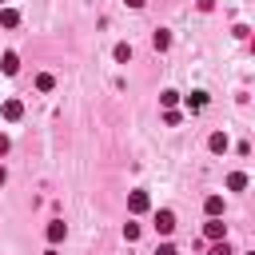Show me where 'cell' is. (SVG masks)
Listing matches in <instances>:
<instances>
[{
    "label": "cell",
    "mask_w": 255,
    "mask_h": 255,
    "mask_svg": "<svg viewBox=\"0 0 255 255\" xmlns=\"http://www.w3.org/2000/svg\"><path fill=\"white\" fill-rule=\"evenodd\" d=\"M155 255H175V247H171V243H163V247H155Z\"/></svg>",
    "instance_id": "16"
},
{
    "label": "cell",
    "mask_w": 255,
    "mask_h": 255,
    "mask_svg": "<svg viewBox=\"0 0 255 255\" xmlns=\"http://www.w3.org/2000/svg\"><path fill=\"white\" fill-rule=\"evenodd\" d=\"M64 235H68V227H64L60 219H52V223H48V239H52V243H60Z\"/></svg>",
    "instance_id": "3"
},
{
    "label": "cell",
    "mask_w": 255,
    "mask_h": 255,
    "mask_svg": "<svg viewBox=\"0 0 255 255\" xmlns=\"http://www.w3.org/2000/svg\"><path fill=\"white\" fill-rule=\"evenodd\" d=\"M0 183H4V167H0Z\"/></svg>",
    "instance_id": "19"
},
{
    "label": "cell",
    "mask_w": 255,
    "mask_h": 255,
    "mask_svg": "<svg viewBox=\"0 0 255 255\" xmlns=\"http://www.w3.org/2000/svg\"><path fill=\"white\" fill-rule=\"evenodd\" d=\"M128 207H131L135 215H139V211H147V191H131V195H128Z\"/></svg>",
    "instance_id": "2"
},
{
    "label": "cell",
    "mask_w": 255,
    "mask_h": 255,
    "mask_svg": "<svg viewBox=\"0 0 255 255\" xmlns=\"http://www.w3.org/2000/svg\"><path fill=\"white\" fill-rule=\"evenodd\" d=\"M203 104H207V96H203V92H191V96H187V108H191V112H199Z\"/></svg>",
    "instance_id": "9"
},
{
    "label": "cell",
    "mask_w": 255,
    "mask_h": 255,
    "mask_svg": "<svg viewBox=\"0 0 255 255\" xmlns=\"http://www.w3.org/2000/svg\"><path fill=\"white\" fill-rule=\"evenodd\" d=\"M116 60H131V48L128 44H116Z\"/></svg>",
    "instance_id": "14"
},
{
    "label": "cell",
    "mask_w": 255,
    "mask_h": 255,
    "mask_svg": "<svg viewBox=\"0 0 255 255\" xmlns=\"http://www.w3.org/2000/svg\"><path fill=\"white\" fill-rule=\"evenodd\" d=\"M124 239L135 243V239H139V223H128V227H124Z\"/></svg>",
    "instance_id": "13"
},
{
    "label": "cell",
    "mask_w": 255,
    "mask_h": 255,
    "mask_svg": "<svg viewBox=\"0 0 255 255\" xmlns=\"http://www.w3.org/2000/svg\"><path fill=\"white\" fill-rule=\"evenodd\" d=\"M16 68H20L16 52H4V76H16Z\"/></svg>",
    "instance_id": "6"
},
{
    "label": "cell",
    "mask_w": 255,
    "mask_h": 255,
    "mask_svg": "<svg viewBox=\"0 0 255 255\" xmlns=\"http://www.w3.org/2000/svg\"><path fill=\"white\" fill-rule=\"evenodd\" d=\"M155 231H159V235H171V231H175V215H171V211H155Z\"/></svg>",
    "instance_id": "1"
},
{
    "label": "cell",
    "mask_w": 255,
    "mask_h": 255,
    "mask_svg": "<svg viewBox=\"0 0 255 255\" xmlns=\"http://www.w3.org/2000/svg\"><path fill=\"white\" fill-rule=\"evenodd\" d=\"M203 231H207V239H223V235H227V227H223L219 219H211V223H207Z\"/></svg>",
    "instance_id": "5"
},
{
    "label": "cell",
    "mask_w": 255,
    "mask_h": 255,
    "mask_svg": "<svg viewBox=\"0 0 255 255\" xmlns=\"http://www.w3.org/2000/svg\"><path fill=\"white\" fill-rule=\"evenodd\" d=\"M211 151H227V135H223V131L211 135Z\"/></svg>",
    "instance_id": "11"
},
{
    "label": "cell",
    "mask_w": 255,
    "mask_h": 255,
    "mask_svg": "<svg viewBox=\"0 0 255 255\" xmlns=\"http://www.w3.org/2000/svg\"><path fill=\"white\" fill-rule=\"evenodd\" d=\"M20 112H24L20 100H8V104H4V120H20Z\"/></svg>",
    "instance_id": "7"
},
{
    "label": "cell",
    "mask_w": 255,
    "mask_h": 255,
    "mask_svg": "<svg viewBox=\"0 0 255 255\" xmlns=\"http://www.w3.org/2000/svg\"><path fill=\"white\" fill-rule=\"evenodd\" d=\"M151 44H155V48H159V52H163V48H167V44H171V36H167V32H163V28H159V32H155V36H151Z\"/></svg>",
    "instance_id": "10"
},
{
    "label": "cell",
    "mask_w": 255,
    "mask_h": 255,
    "mask_svg": "<svg viewBox=\"0 0 255 255\" xmlns=\"http://www.w3.org/2000/svg\"><path fill=\"white\" fill-rule=\"evenodd\" d=\"M44 255H56V251H44Z\"/></svg>",
    "instance_id": "20"
},
{
    "label": "cell",
    "mask_w": 255,
    "mask_h": 255,
    "mask_svg": "<svg viewBox=\"0 0 255 255\" xmlns=\"http://www.w3.org/2000/svg\"><path fill=\"white\" fill-rule=\"evenodd\" d=\"M0 24H4V28H16V24H20V12H16V8H4V12H0Z\"/></svg>",
    "instance_id": "4"
},
{
    "label": "cell",
    "mask_w": 255,
    "mask_h": 255,
    "mask_svg": "<svg viewBox=\"0 0 255 255\" xmlns=\"http://www.w3.org/2000/svg\"><path fill=\"white\" fill-rule=\"evenodd\" d=\"M4 151H8V139H4V135H0V155H4Z\"/></svg>",
    "instance_id": "17"
},
{
    "label": "cell",
    "mask_w": 255,
    "mask_h": 255,
    "mask_svg": "<svg viewBox=\"0 0 255 255\" xmlns=\"http://www.w3.org/2000/svg\"><path fill=\"white\" fill-rule=\"evenodd\" d=\"M128 8H143V0H128Z\"/></svg>",
    "instance_id": "18"
},
{
    "label": "cell",
    "mask_w": 255,
    "mask_h": 255,
    "mask_svg": "<svg viewBox=\"0 0 255 255\" xmlns=\"http://www.w3.org/2000/svg\"><path fill=\"white\" fill-rule=\"evenodd\" d=\"M227 187H231V191H243V187H247V175H243V171L227 175Z\"/></svg>",
    "instance_id": "8"
},
{
    "label": "cell",
    "mask_w": 255,
    "mask_h": 255,
    "mask_svg": "<svg viewBox=\"0 0 255 255\" xmlns=\"http://www.w3.org/2000/svg\"><path fill=\"white\" fill-rule=\"evenodd\" d=\"M211 255H231V247H227V239H223V243H215V247H211Z\"/></svg>",
    "instance_id": "15"
},
{
    "label": "cell",
    "mask_w": 255,
    "mask_h": 255,
    "mask_svg": "<svg viewBox=\"0 0 255 255\" xmlns=\"http://www.w3.org/2000/svg\"><path fill=\"white\" fill-rule=\"evenodd\" d=\"M219 211H223V199L211 195V199H207V215H219Z\"/></svg>",
    "instance_id": "12"
}]
</instances>
